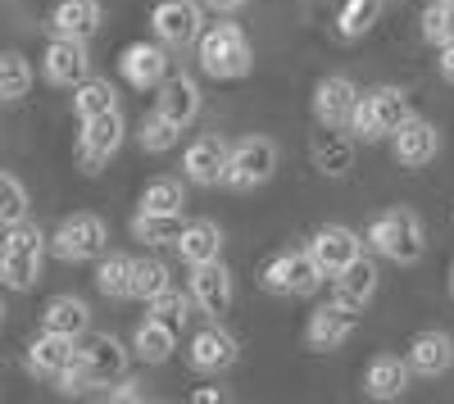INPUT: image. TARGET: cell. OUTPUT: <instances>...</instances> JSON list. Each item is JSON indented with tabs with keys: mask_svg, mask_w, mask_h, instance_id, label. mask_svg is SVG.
Returning <instances> with one entry per match:
<instances>
[{
	"mask_svg": "<svg viewBox=\"0 0 454 404\" xmlns=\"http://www.w3.org/2000/svg\"><path fill=\"white\" fill-rule=\"evenodd\" d=\"M368 250L372 254H382V260L409 268V264H419L423 254H427V232H423V218L413 214V209H387V214H377L368 232H364Z\"/></svg>",
	"mask_w": 454,
	"mask_h": 404,
	"instance_id": "6da1fadb",
	"label": "cell"
},
{
	"mask_svg": "<svg viewBox=\"0 0 454 404\" xmlns=\"http://www.w3.org/2000/svg\"><path fill=\"white\" fill-rule=\"evenodd\" d=\"M46 250H51V237L36 228V223H14L5 228V245H0V282L10 291H32L42 282V268H46Z\"/></svg>",
	"mask_w": 454,
	"mask_h": 404,
	"instance_id": "7a4b0ae2",
	"label": "cell"
},
{
	"mask_svg": "<svg viewBox=\"0 0 454 404\" xmlns=\"http://www.w3.org/2000/svg\"><path fill=\"white\" fill-rule=\"evenodd\" d=\"M254 64V46L241 32V23H214L200 36V73L214 82H237Z\"/></svg>",
	"mask_w": 454,
	"mask_h": 404,
	"instance_id": "3957f363",
	"label": "cell"
},
{
	"mask_svg": "<svg viewBox=\"0 0 454 404\" xmlns=\"http://www.w3.org/2000/svg\"><path fill=\"white\" fill-rule=\"evenodd\" d=\"M409 119V96L400 87H372L359 96L355 119H350V136L355 141H391L400 132V123Z\"/></svg>",
	"mask_w": 454,
	"mask_h": 404,
	"instance_id": "277c9868",
	"label": "cell"
},
{
	"mask_svg": "<svg viewBox=\"0 0 454 404\" xmlns=\"http://www.w3.org/2000/svg\"><path fill=\"white\" fill-rule=\"evenodd\" d=\"M323 282H327V273L314 260V250H282L259 273V286L273 291V296H314Z\"/></svg>",
	"mask_w": 454,
	"mask_h": 404,
	"instance_id": "5b68a950",
	"label": "cell"
},
{
	"mask_svg": "<svg viewBox=\"0 0 454 404\" xmlns=\"http://www.w3.org/2000/svg\"><path fill=\"white\" fill-rule=\"evenodd\" d=\"M105 250H109V228H105V218H96V214H68L64 223L55 228V237H51V254L64 260V264L100 260Z\"/></svg>",
	"mask_w": 454,
	"mask_h": 404,
	"instance_id": "8992f818",
	"label": "cell"
},
{
	"mask_svg": "<svg viewBox=\"0 0 454 404\" xmlns=\"http://www.w3.org/2000/svg\"><path fill=\"white\" fill-rule=\"evenodd\" d=\"M278 141L269 136H246L232 145V164H227V177H223V187H232V191H254L263 187L273 173H278Z\"/></svg>",
	"mask_w": 454,
	"mask_h": 404,
	"instance_id": "52a82bcc",
	"label": "cell"
},
{
	"mask_svg": "<svg viewBox=\"0 0 454 404\" xmlns=\"http://www.w3.org/2000/svg\"><path fill=\"white\" fill-rule=\"evenodd\" d=\"M150 27L168 50H186L200 46L205 36V0H160L155 14H150Z\"/></svg>",
	"mask_w": 454,
	"mask_h": 404,
	"instance_id": "ba28073f",
	"label": "cell"
},
{
	"mask_svg": "<svg viewBox=\"0 0 454 404\" xmlns=\"http://www.w3.org/2000/svg\"><path fill=\"white\" fill-rule=\"evenodd\" d=\"M359 96H364V91L346 78V73H327V78L314 87V119H318V128L350 132V119H355Z\"/></svg>",
	"mask_w": 454,
	"mask_h": 404,
	"instance_id": "9c48e42d",
	"label": "cell"
},
{
	"mask_svg": "<svg viewBox=\"0 0 454 404\" xmlns=\"http://www.w3.org/2000/svg\"><path fill=\"white\" fill-rule=\"evenodd\" d=\"M128 136V123L119 109H109V114H96L82 123V141H78V155H82V168L87 173H100V164H109L119 155V145Z\"/></svg>",
	"mask_w": 454,
	"mask_h": 404,
	"instance_id": "30bf717a",
	"label": "cell"
},
{
	"mask_svg": "<svg viewBox=\"0 0 454 404\" xmlns=\"http://www.w3.org/2000/svg\"><path fill=\"white\" fill-rule=\"evenodd\" d=\"M227 164H232V145H227L218 132L196 136L182 155V173H186V182H196V187H218V182L227 177Z\"/></svg>",
	"mask_w": 454,
	"mask_h": 404,
	"instance_id": "8fae6325",
	"label": "cell"
},
{
	"mask_svg": "<svg viewBox=\"0 0 454 404\" xmlns=\"http://www.w3.org/2000/svg\"><path fill=\"white\" fill-rule=\"evenodd\" d=\"M241 354V341L227 332V327L214 318L209 327H200V332L192 337V346H186V363H192L196 373H227Z\"/></svg>",
	"mask_w": 454,
	"mask_h": 404,
	"instance_id": "7c38bea8",
	"label": "cell"
},
{
	"mask_svg": "<svg viewBox=\"0 0 454 404\" xmlns=\"http://www.w3.org/2000/svg\"><path fill=\"white\" fill-rule=\"evenodd\" d=\"M364 245H368V241H364L355 228H346V223H327V228H318V232H314V241H309L314 260L323 264V273H327V277L346 273L355 260H364Z\"/></svg>",
	"mask_w": 454,
	"mask_h": 404,
	"instance_id": "4fadbf2b",
	"label": "cell"
},
{
	"mask_svg": "<svg viewBox=\"0 0 454 404\" xmlns=\"http://www.w3.org/2000/svg\"><path fill=\"white\" fill-rule=\"evenodd\" d=\"M391 155H395L400 168H423V164H432V159L441 155V128L427 123V119H419V114H409V119L400 123V132L391 136Z\"/></svg>",
	"mask_w": 454,
	"mask_h": 404,
	"instance_id": "5bb4252c",
	"label": "cell"
},
{
	"mask_svg": "<svg viewBox=\"0 0 454 404\" xmlns=\"http://www.w3.org/2000/svg\"><path fill=\"white\" fill-rule=\"evenodd\" d=\"M42 68H46V82L51 87H78L82 78H91V55H87V42L78 36H55L42 55Z\"/></svg>",
	"mask_w": 454,
	"mask_h": 404,
	"instance_id": "9a60e30c",
	"label": "cell"
},
{
	"mask_svg": "<svg viewBox=\"0 0 454 404\" xmlns=\"http://www.w3.org/2000/svg\"><path fill=\"white\" fill-rule=\"evenodd\" d=\"M200 105H205V96H200V82L192 78V73H168V78L160 82L155 109L168 114L177 128H192L200 119Z\"/></svg>",
	"mask_w": 454,
	"mask_h": 404,
	"instance_id": "2e32d148",
	"label": "cell"
},
{
	"mask_svg": "<svg viewBox=\"0 0 454 404\" xmlns=\"http://www.w3.org/2000/svg\"><path fill=\"white\" fill-rule=\"evenodd\" d=\"M119 73H123V82L137 87V91H150V87H160L168 78V46H150V42H132L119 59Z\"/></svg>",
	"mask_w": 454,
	"mask_h": 404,
	"instance_id": "e0dca14e",
	"label": "cell"
},
{
	"mask_svg": "<svg viewBox=\"0 0 454 404\" xmlns=\"http://www.w3.org/2000/svg\"><path fill=\"white\" fill-rule=\"evenodd\" d=\"M192 296H196V305H200V314H209V318H223L227 309H232V273H227V264L223 260H214V264H196L192 268Z\"/></svg>",
	"mask_w": 454,
	"mask_h": 404,
	"instance_id": "ac0fdd59",
	"label": "cell"
},
{
	"mask_svg": "<svg viewBox=\"0 0 454 404\" xmlns=\"http://www.w3.org/2000/svg\"><path fill=\"white\" fill-rule=\"evenodd\" d=\"M350 337H355V314L340 309V305H323V309H314L309 322H305V346L318 350V354L340 350Z\"/></svg>",
	"mask_w": 454,
	"mask_h": 404,
	"instance_id": "d6986e66",
	"label": "cell"
},
{
	"mask_svg": "<svg viewBox=\"0 0 454 404\" xmlns=\"http://www.w3.org/2000/svg\"><path fill=\"white\" fill-rule=\"evenodd\" d=\"M78 354H82L78 337L46 332V327H42V337H36V341L27 346V369H32L36 377H59V373L68 369V363H78Z\"/></svg>",
	"mask_w": 454,
	"mask_h": 404,
	"instance_id": "ffe728a7",
	"label": "cell"
},
{
	"mask_svg": "<svg viewBox=\"0 0 454 404\" xmlns=\"http://www.w3.org/2000/svg\"><path fill=\"white\" fill-rule=\"evenodd\" d=\"M377 277H382V273H377L372 260H355L346 273L332 277V305L350 309V314H364L368 300L377 296Z\"/></svg>",
	"mask_w": 454,
	"mask_h": 404,
	"instance_id": "44dd1931",
	"label": "cell"
},
{
	"mask_svg": "<svg viewBox=\"0 0 454 404\" xmlns=\"http://www.w3.org/2000/svg\"><path fill=\"white\" fill-rule=\"evenodd\" d=\"M82 373H87L91 386H109V382L128 377V350H123V341L91 337V341L82 346Z\"/></svg>",
	"mask_w": 454,
	"mask_h": 404,
	"instance_id": "7402d4cb",
	"label": "cell"
},
{
	"mask_svg": "<svg viewBox=\"0 0 454 404\" xmlns=\"http://www.w3.org/2000/svg\"><path fill=\"white\" fill-rule=\"evenodd\" d=\"M404 359H409V369L419 377H441V373H450V363H454V341L445 332H436V327H427V332H419L409 341Z\"/></svg>",
	"mask_w": 454,
	"mask_h": 404,
	"instance_id": "603a6c76",
	"label": "cell"
},
{
	"mask_svg": "<svg viewBox=\"0 0 454 404\" xmlns=\"http://www.w3.org/2000/svg\"><path fill=\"white\" fill-rule=\"evenodd\" d=\"M177 350V322L160 318V314H150L137 322V332H132V354L141 363H168Z\"/></svg>",
	"mask_w": 454,
	"mask_h": 404,
	"instance_id": "cb8c5ba5",
	"label": "cell"
},
{
	"mask_svg": "<svg viewBox=\"0 0 454 404\" xmlns=\"http://www.w3.org/2000/svg\"><path fill=\"white\" fill-rule=\"evenodd\" d=\"M409 359L395 354H377L368 369H364V395L368 400H400L409 391Z\"/></svg>",
	"mask_w": 454,
	"mask_h": 404,
	"instance_id": "d4e9b609",
	"label": "cell"
},
{
	"mask_svg": "<svg viewBox=\"0 0 454 404\" xmlns=\"http://www.w3.org/2000/svg\"><path fill=\"white\" fill-rule=\"evenodd\" d=\"M46 27L55 36H78V42H87V36L100 27V0H59V5L51 10Z\"/></svg>",
	"mask_w": 454,
	"mask_h": 404,
	"instance_id": "484cf974",
	"label": "cell"
},
{
	"mask_svg": "<svg viewBox=\"0 0 454 404\" xmlns=\"http://www.w3.org/2000/svg\"><path fill=\"white\" fill-rule=\"evenodd\" d=\"M382 10H387V0H340L332 14V27L340 42H359V36H368L382 23Z\"/></svg>",
	"mask_w": 454,
	"mask_h": 404,
	"instance_id": "4316f807",
	"label": "cell"
},
{
	"mask_svg": "<svg viewBox=\"0 0 454 404\" xmlns=\"http://www.w3.org/2000/svg\"><path fill=\"white\" fill-rule=\"evenodd\" d=\"M177 254L186 264H214V260H223V228L218 223H209V218H196V223H186V232H182V241H177Z\"/></svg>",
	"mask_w": 454,
	"mask_h": 404,
	"instance_id": "83f0119b",
	"label": "cell"
},
{
	"mask_svg": "<svg viewBox=\"0 0 454 404\" xmlns=\"http://www.w3.org/2000/svg\"><path fill=\"white\" fill-rule=\"evenodd\" d=\"M42 327H46V332H64V337H82L91 327V309L78 296H55L42 309Z\"/></svg>",
	"mask_w": 454,
	"mask_h": 404,
	"instance_id": "f1b7e54d",
	"label": "cell"
},
{
	"mask_svg": "<svg viewBox=\"0 0 454 404\" xmlns=\"http://www.w3.org/2000/svg\"><path fill=\"white\" fill-rule=\"evenodd\" d=\"M186 232V218L182 214H155V209H141L132 218V237L145 245H177Z\"/></svg>",
	"mask_w": 454,
	"mask_h": 404,
	"instance_id": "f546056e",
	"label": "cell"
},
{
	"mask_svg": "<svg viewBox=\"0 0 454 404\" xmlns=\"http://www.w3.org/2000/svg\"><path fill=\"white\" fill-rule=\"evenodd\" d=\"M314 164L323 177H346L355 168V141L336 136V128H323V136L314 141Z\"/></svg>",
	"mask_w": 454,
	"mask_h": 404,
	"instance_id": "4dcf8cb0",
	"label": "cell"
},
{
	"mask_svg": "<svg viewBox=\"0 0 454 404\" xmlns=\"http://www.w3.org/2000/svg\"><path fill=\"white\" fill-rule=\"evenodd\" d=\"M132 264L128 254H100V264H96V291L105 300H128L132 296Z\"/></svg>",
	"mask_w": 454,
	"mask_h": 404,
	"instance_id": "1f68e13d",
	"label": "cell"
},
{
	"mask_svg": "<svg viewBox=\"0 0 454 404\" xmlns=\"http://www.w3.org/2000/svg\"><path fill=\"white\" fill-rule=\"evenodd\" d=\"M109 109H119V91H114L109 78H82L73 87V114L82 123L96 119V114H109Z\"/></svg>",
	"mask_w": 454,
	"mask_h": 404,
	"instance_id": "d6a6232c",
	"label": "cell"
},
{
	"mask_svg": "<svg viewBox=\"0 0 454 404\" xmlns=\"http://www.w3.org/2000/svg\"><path fill=\"white\" fill-rule=\"evenodd\" d=\"M27 91H32V64H27V55L23 50H5V55H0V100L19 105Z\"/></svg>",
	"mask_w": 454,
	"mask_h": 404,
	"instance_id": "836d02e7",
	"label": "cell"
},
{
	"mask_svg": "<svg viewBox=\"0 0 454 404\" xmlns=\"http://www.w3.org/2000/svg\"><path fill=\"white\" fill-rule=\"evenodd\" d=\"M137 141H141V151H145V155H168L173 145L182 141V128H177L168 114H160V109H150V114L141 119Z\"/></svg>",
	"mask_w": 454,
	"mask_h": 404,
	"instance_id": "e575fe53",
	"label": "cell"
},
{
	"mask_svg": "<svg viewBox=\"0 0 454 404\" xmlns=\"http://www.w3.org/2000/svg\"><path fill=\"white\" fill-rule=\"evenodd\" d=\"M173 282H168V264L164 260H155V254H145V260H137L132 264V300H155L160 291H168Z\"/></svg>",
	"mask_w": 454,
	"mask_h": 404,
	"instance_id": "d590c367",
	"label": "cell"
},
{
	"mask_svg": "<svg viewBox=\"0 0 454 404\" xmlns=\"http://www.w3.org/2000/svg\"><path fill=\"white\" fill-rule=\"evenodd\" d=\"M141 209H155V214H182L186 209V187L177 177H155L145 182L141 191Z\"/></svg>",
	"mask_w": 454,
	"mask_h": 404,
	"instance_id": "8d00e7d4",
	"label": "cell"
},
{
	"mask_svg": "<svg viewBox=\"0 0 454 404\" xmlns=\"http://www.w3.org/2000/svg\"><path fill=\"white\" fill-rule=\"evenodd\" d=\"M423 42H432V46L454 42V0H432L423 10Z\"/></svg>",
	"mask_w": 454,
	"mask_h": 404,
	"instance_id": "74e56055",
	"label": "cell"
},
{
	"mask_svg": "<svg viewBox=\"0 0 454 404\" xmlns=\"http://www.w3.org/2000/svg\"><path fill=\"white\" fill-rule=\"evenodd\" d=\"M23 218H27V187L14 173H5L0 177V223L14 228V223H23Z\"/></svg>",
	"mask_w": 454,
	"mask_h": 404,
	"instance_id": "f35d334b",
	"label": "cell"
},
{
	"mask_svg": "<svg viewBox=\"0 0 454 404\" xmlns=\"http://www.w3.org/2000/svg\"><path fill=\"white\" fill-rule=\"evenodd\" d=\"M192 305H196V296H182V291H160L155 300H150V314H160V318H168V322H186L192 318Z\"/></svg>",
	"mask_w": 454,
	"mask_h": 404,
	"instance_id": "ab89813d",
	"label": "cell"
},
{
	"mask_svg": "<svg viewBox=\"0 0 454 404\" xmlns=\"http://www.w3.org/2000/svg\"><path fill=\"white\" fill-rule=\"evenodd\" d=\"M145 382L141 377H119V386H109V400H145Z\"/></svg>",
	"mask_w": 454,
	"mask_h": 404,
	"instance_id": "60d3db41",
	"label": "cell"
},
{
	"mask_svg": "<svg viewBox=\"0 0 454 404\" xmlns=\"http://www.w3.org/2000/svg\"><path fill=\"white\" fill-rule=\"evenodd\" d=\"M436 73L454 87V42H445V46H441V55H436Z\"/></svg>",
	"mask_w": 454,
	"mask_h": 404,
	"instance_id": "b9f144b4",
	"label": "cell"
},
{
	"mask_svg": "<svg viewBox=\"0 0 454 404\" xmlns=\"http://www.w3.org/2000/svg\"><path fill=\"white\" fill-rule=\"evenodd\" d=\"M241 5H250V0H205V10H214V14H237Z\"/></svg>",
	"mask_w": 454,
	"mask_h": 404,
	"instance_id": "7bdbcfd3",
	"label": "cell"
},
{
	"mask_svg": "<svg viewBox=\"0 0 454 404\" xmlns=\"http://www.w3.org/2000/svg\"><path fill=\"white\" fill-rule=\"evenodd\" d=\"M223 400V391H214V386H200L196 391V404H218Z\"/></svg>",
	"mask_w": 454,
	"mask_h": 404,
	"instance_id": "ee69618b",
	"label": "cell"
},
{
	"mask_svg": "<svg viewBox=\"0 0 454 404\" xmlns=\"http://www.w3.org/2000/svg\"><path fill=\"white\" fill-rule=\"evenodd\" d=\"M450 300H454V264H450Z\"/></svg>",
	"mask_w": 454,
	"mask_h": 404,
	"instance_id": "f6af8a7d",
	"label": "cell"
}]
</instances>
